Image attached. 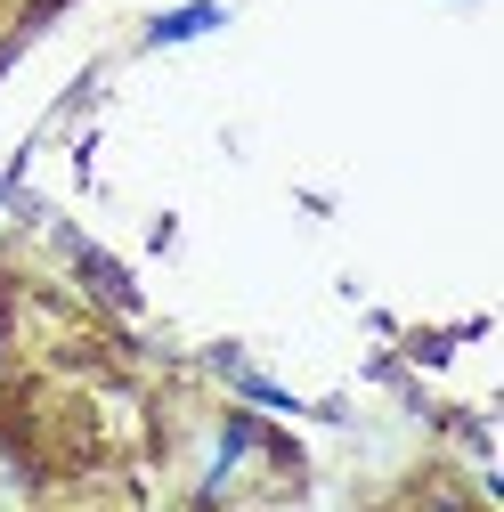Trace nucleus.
Here are the masks:
<instances>
[{
  "mask_svg": "<svg viewBox=\"0 0 504 512\" xmlns=\"http://www.w3.org/2000/svg\"><path fill=\"white\" fill-rule=\"evenodd\" d=\"M228 25V9L220 0H187V9H163L155 25H147V49H179V41H204V33H220Z\"/></svg>",
  "mask_w": 504,
  "mask_h": 512,
  "instance_id": "1",
  "label": "nucleus"
},
{
  "mask_svg": "<svg viewBox=\"0 0 504 512\" xmlns=\"http://www.w3.org/2000/svg\"><path fill=\"white\" fill-rule=\"evenodd\" d=\"M66 252H74V269L90 277V293H106L114 309H139V285L122 277V261H106V252H98V244H82V236H66Z\"/></svg>",
  "mask_w": 504,
  "mask_h": 512,
  "instance_id": "2",
  "label": "nucleus"
},
{
  "mask_svg": "<svg viewBox=\"0 0 504 512\" xmlns=\"http://www.w3.org/2000/svg\"><path fill=\"white\" fill-rule=\"evenodd\" d=\"M252 447H261V423L252 415H228V431H220V456H212V472H204V496H220V480L252 456Z\"/></svg>",
  "mask_w": 504,
  "mask_h": 512,
  "instance_id": "3",
  "label": "nucleus"
},
{
  "mask_svg": "<svg viewBox=\"0 0 504 512\" xmlns=\"http://www.w3.org/2000/svg\"><path fill=\"white\" fill-rule=\"evenodd\" d=\"M228 374H236V391H244V399H261V407H277V415H301V399H293V391H277V382L244 374V366H228Z\"/></svg>",
  "mask_w": 504,
  "mask_h": 512,
  "instance_id": "4",
  "label": "nucleus"
}]
</instances>
